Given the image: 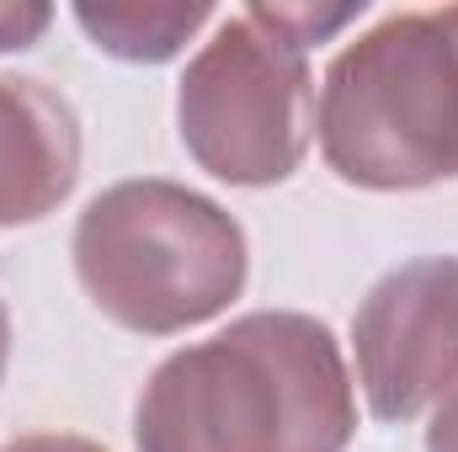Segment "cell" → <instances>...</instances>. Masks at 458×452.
I'll return each mask as SVG.
<instances>
[{
	"instance_id": "ba28073f",
	"label": "cell",
	"mask_w": 458,
	"mask_h": 452,
	"mask_svg": "<svg viewBox=\"0 0 458 452\" xmlns=\"http://www.w3.org/2000/svg\"><path fill=\"white\" fill-rule=\"evenodd\" d=\"M250 11H256L272 32H283L293 48H304V54H310L315 43H326L331 32H342L346 21H357L368 5L357 0V5H331V11H320V5H250Z\"/></svg>"
},
{
	"instance_id": "277c9868",
	"label": "cell",
	"mask_w": 458,
	"mask_h": 452,
	"mask_svg": "<svg viewBox=\"0 0 458 452\" xmlns=\"http://www.w3.org/2000/svg\"><path fill=\"white\" fill-rule=\"evenodd\" d=\"M176 133L214 181H288L315 144V75L304 48L250 5L225 16L176 86Z\"/></svg>"
},
{
	"instance_id": "30bf717a",
	"label": "cell",
	"mask_w": 458,
	"mask_h": 452,
	"mask_svg": "<svg viewBox=\"0 0 458 452\" xmlns=\"http://www.w3.org/2000/svg\"><path fill=\"white\" fill-rule=\"evenodd\" d=\"M427 452H458V383L432 405V421H427Z\"/></svg>"
},
{
	"instance_id": "7c38bea8",
	"label": "cell",
	"mask_w": 458,
	"mask_h": 452,
	"mask_svg": "<svg viewBox=\"0 0 458 452\" xmlns=\"http://www.w3.org/2000/svg\"><path fill=\"white\" fill-rule=\"evenodd\" d=\"M5 356H11V314L0 304V378H5Z\"/></svg>"
},
{
	"instance_id": "5b68a950",
	"label": "cell",
	"mask_w": 458,
	"mask_h": 452,
	"mask_svg": "<svg viewBox=\"0 0 458 452\" xmlns=\"http://www.w3.org/2000/svg\"><path fill=\"white\" fill-rule=\"evenodd\" d=\"M357 383L384 426H405L458 383V255H416L352 314Z\"/></svg>"
},
{
	"instance_id": "8992f818",
	"label": "cell",
	"mask_w": 458,
	"mask_h": 452,
	"mask_svg": "<svg viewBox=\"0 0 458 452\" xmlns=\"http://www.w3.org/2000/svg\"><path fill=\"white\" fill-rule=\"evenodd\" d=\"M81 181V117L32 75H0V229L38 224Z\"/></svg>"
},
{
	"instance_id": "8fae6325",
	"label": "cell",
	"mask_w": 458,
	"mask_h": 452,
	"mask_svg": "<svg viewBox=\"0 0 458 452\" xmlns=\"http://www.w3.org/2000/svg\"><path fill=\"white\" fill-rule=\"evenodd\" d=\"M0 452H107L97 448L91 437H75V431H32V437H16Z\"/></svg>"
},
{
	"instance_id": "7a4b0ae2",
	"label": "cell",
	"mask_w": 458,
	"mask_h": 452,
	"mask_svg": "<svg viewBox=\"0 0 458 452\" xmlns=\"http://www.w3.org/2000/svg\"><path fill=\"white\" fill-rule=\"evenodd\" d=\"M315 133L346 187L458 181V5L394 11L352 38L320 80Z\"/></svg>"
},
{
	"instance_id": "6da1fadb",
	"label": "cell",
	"mask_w": 458,
	"mask_h": 452,
	"mask_svg": "<svg viewBox=\"0 0 458 452\" xmlns=\"http://www.w3.org/2000/svg\"><path fill=\"white\" fill-rule=\"evenodd\" d=\"M352 431L342 346L299 309H256L171 351L133 405V452H346Z\"/></svg>"
},
{
	"instance_id": "3957f363",
	"label": "cell",
	"mask_w": 458,
	"mask_h": 452,
	"mask_svg": "<svg viewBox=\"0 0 458 452\" xmlns=\"http://www.w3.org/2000/svg\"><path fill=\"white\" fill-rule=\"evenodd\" d=\"M75 277L97 314L133 336H182L219 320L245 293V229L214 197L133 176L97 192L75 219Z\"/></svg>"
},
{
	"instance_id": "52a82bcc",
	"label": "cell",
	"mask_w": 458,
	"mask_h": 452,
	"mask_svg": "<svg viewBox=\"0 0 458 452\" xmlns=\"http://www.w3.org/2000/svg\"><path fill=\"white\" fill-rule=\"evenodd\" d=\"M75 21L91 38V48L107 59L165 64L214 21V5H203V0H192V5L187 0H102V5L81 0Z\"/></svg>"
},
{
	"instance_id": "9c48e42d",
	"label": "cell",
	"mask_w": 458,
	"mask_h": 452,
	"mask_svg": "<svg viewBox=\"0 0 458 452\" xmlns=\"http://www.w3.org/2000/svg\"><path fill=\"white\" fill-rule=\"evenodd\" d=\"M54 11L38 0H0V54H21L48 32Z\"/></svg>"
}]
</instances>
